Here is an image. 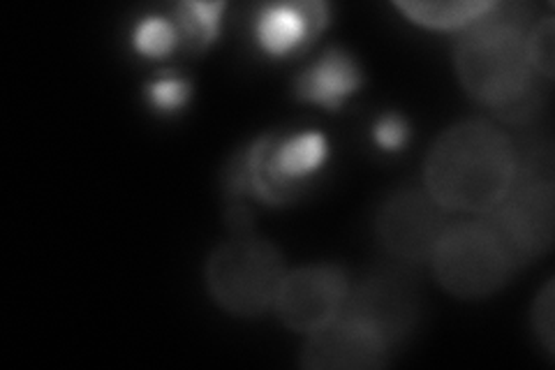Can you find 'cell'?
<instances>
[{"instance_id": "cell-1", "label": "cell", "mask_w": 555, "mask_h": 370, "mask_svg": "<svg viewBox=\"0 0 555 370\" xmlns=\"http://www.w3.org/2000/svg\"><path fill=\"white\" fill-rule=\"evenodd\" d=\"M532 24L526 5L495 3L465 28L456 47V73L467 95L509 123L528 120L540 110V88L528 59Z\"/></svg>"}, {"instance_id": "cell-2", "label": "cell", "mask_w": 555, "mask_h": 370, "mask_svg": "<svg viewBox=\"0 0 555 370\" xmlns=\"http://www.w3.org/2000/svg\"><path fill=\"white\" fill-rule=\"evenodd\" d=\"M516 146L489 120H463L433 144L424 190L447 214L486 216L516 176Z\"/></svg>"}, {"instance_id": "cell-3", "label": "cell", "mask_w": 555, "mask_h": 370, "mask_svg": "<svg viewBox=\"0 0 555 370\" xmlns=\"http://www.w3.org/2000/svg\"><path fill=\"white\" fill-rule=\"evenodd\" d=\"M430 261L440 288L459 298L491 296L520 267L486 218L449 222Z\"/></svg>"}, {"instance_id": "cell-4", "label": "cell", "mask_w": 555, "mask_h": 370, "mask_svg": "<svg viewBox=\"0 0 555 370\" xmlns=\"http://www.w3.org/2000/svg\"><path fill=\"white\" fill-rule=\"evenodd\" d=\"M285 273V259L271 241L236 234L211 253L204 278L208 294L222 310L253 317L275 304Z\"/></svg>"}, {"instance_id": "cell-5", "label": "cell", "mask_w": 555, "mask_h": 370, "mask_svg": "<svg viewBox=\"0 0 555 370\" xmlns=\"http://www.w3.org/2000/svg\"><path fill=\"white\" fill-rule=\"evenodd\" d=\"M518 157V153H516ZM489 220L518 264L544 257L553 245L555 232V188L542 163L520 161L514 183L489 214Z\"/></svg>"}, {"instance_id": "cell-6", "label": "cell", "mask_w": 555, "mask_h": 370, "mask_svg": "<svg viewBox=\"0 0 555 370\" xmlns=\"http://www.w3.org/2000/svg\"><path fill=\"white\" fill-rule=\"evenodd\" d=\"M350 283L338 267L315 264L287 271L275 296V312L297 333H312L343 312Z\"/></svg>"}, {"instance_id": "cell-7", "label": "cell", "mask_w": 555, "mask_h": 370, "mask_svg": "<svg viewBox=\"0 0 555 370\" xmlns=\"http://www.w3.org/2000/svg\"><path fill=\"white\" fill-rule=\"evenodd\" d=\"M447 225V210L426 190L410 188L382 204L377 237L393 257L424 261L436 251Z\"/></svg>"}, {"instance_id": "cell-8", "label": "cell", "mask_w": 555, "mask_h": 370, "mask_svg": "<svg viewBox=\"0 0 555 370\" xmlns=\"http://www.w3.org/2000/svg\"><path fill=\"white\" fill-rule=\"evenodd\" d=\"M389 345L352 315L308 333L301 366L310 370H375L389 363Z\"/></svg>"}, {"instance_id": "cell-9", "label": "cell", "mask_w": 555, "mask_h": 370, "mask_svg": "<svg viewBox=\"0 0 555 370\" xmlns=\"http://www.w3.org/2000/svg\"><path fill=\"white\" fill-rule=\"evenodd\" d=\"M343 312L369 324L391 347L408 336L416 320V292L403 276L377 273L347 294Z\"/></svg>"}, {"instance_id": "cell-10", "label": "cell", "mask_w": 555, "mask_h": 370, "mask_svg": "<svg viewBox=\"0 0 555 370\" xmlns=\"http://www.w3.org/2000/svg\"><path fill=\"white\" fill-rule=\"evenodd\" d=\"M326 16V5L318 0L269 5L257 16V42L271 56H289L318 38Z\"/></svg>"}, {"instance_id": "cell-11", "label": "cell", "mask_w": 555, "mask_h": 370, "mask_svg": "<svg viewBox=\"0 0 555 370\" xmlns=\"http://www.w3.org/2000/svg\"><path fill=\"white\" fill-rule=\"evenodd\" d=\"M361 86V69L345 51H326L297 79V98L304 102L336 112L340 104L354 95Z\"/></svg>"}, {"instance_id": "cell-12", "label": "cell", "mask_w": 555, "mask_h": 370, "mask_svg": "<svg viewBox=\"0 0 555 370\" xmlns=\"http://www.w3.org/2000/svg\"><path fill=\"white\" fill-rule=\"evenodd\" d=\"M495 3L491 0H440V3H430V0H398L396 8L401 10L410 22L433 28V30H454L467 28L489 12Z\"/></svg>"}, {"instance_id": "cell-13", "label": "cell", "mask_w": 555, "mask_h": 370, "mask_svg": "<svg viewBox=\"0 0 555 370\" xmlns=\"http://www.w3.org/2000/svg\"><path fill=\"white\" fill-rule=\"evenodd\" d=\"M224 3H181L177 8V33L179 42L188 51H202L218 38L220 14Z\"/></svg>"}, {"instance_id": "cell-14", "label": "cell", "mask_w": 555, "mask_h": 370, "mask_svg": "<svg viewBox=\"0 0 555 370\" xmlns=\"http://www.w3.org/2000/svg\"><path fill=\"white\" fill-rule=\"evenodd\" d=\"M179 44V33L169 20L163 16H149L134 30V47L139 54L149 59H163Z\"/></svg>"}, {"instance_id": "cell-15", "label": "cell", "mask_w": 555, "mask_h": 370, "mask_svg": "<svg viewBox=\"0 0 555 370\" xmlns=\"http://www.w3.org/2000/svg\"><path fill=\"white\" fill-rule=\"evenodd\" d=\"M528 59L534 69V75L544 79H553L555 73V24L553 16H542L534 20L528 33Z\"/></svg>"}, {"instance_id": "cell-16", "label": "cell", "mask_w": 555, "mask_h": 370, "mask_svg": "<svg viewBox=\"0 0 555 370\" xmlns=\"http://www.w3.org/2000/svg\"><path fill=\"white\" fill-rule=\"evenodd\" d=\"M532 329L540 339L542 347L546 349V355L553 357L555 349V288L553 280L542 288V292L537 294L534 306H532Z\"/></svg>"}, {"instance_id": "cell-17", "label": "cell", "mask_w": 555, "mask_h": 370, "mask_svg": "<svg viewBox=\"0 0 555 370\" xmlns=\"http://www.w3.org/2000/svg\"><path fill=\"white\" fill-rule=\"evenodd\" d=\"M188 84L183 79H160L149 86V98L158 110L173 112L185 104L188 100Z\"/></svg>"}, {"instance_id": "cell-18", "label": "cell", "mask_w": 555, "mask_h": 370, "mask_svg": "<svg viewBox=\"0 0 555 370\" xmlns=\"http://www.w3.org/2000/svg\"><path fill=\"white\" fill-rule=\"evenodd\" d=\"M373 137H375V142H377L382 149L398 151V149H401V146L405 144V139H408V126H405V120H403L401 116H396V114L382 116V118L375 123Z\"/></svg>"}]
</instances>
